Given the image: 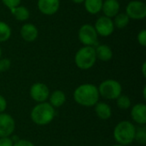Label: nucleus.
Here are the masks:
<instances>
[{
    "mask_svg": "<svg viewBox=\"0 0 146 146\" xmlns=\"http://www.w3.org/2000/svg\"><path fill=\"white\" fill-rule=\"evenodd\" d=\"M30 96L35 102H38V104L44 103L49 98V87L41 82L34 83L30 88Z\"/></svg>",
    "mask_w": 146,
    "mask_h": 146,
    "instance_id": "nucleus-9",
    "label": "nucleus"
},
{
    "mask_svg": "<svg viewBox=\"0 0 146 146\" xmlns=\"http://www.w3.org/2000/svg\"><path fill=\"white\" fill-rule=\"evenodd\" d=\"M56 111L49 103L44 102L35 105L31 111V119L38 126H45L55 118Z\"/></svg>",
    "mask_w": 146,
    "mask_h": 146,
    "instance_id": "nucleus-2",
    "label": "nucleus"
},
{
    "mask_svg": "<svg viewBox=\"0 0 146 146\" xmlns=\"http://www.w3.org/2000/svg\"><path fill=\"white\" fill-rule=\"evenodd\" d=\"M102 10L104 16L115 17L120 11V3L118 0H104L103 2Z\"/></svg>",
    "mask_w": 146,
    "mask_h": 146,
    "instance_id": "nucleus-14",
    "label": "nucleus"
},
{
    "mask_svg": "<svg viewBox=\"0 0 146 146\" xmlns=\"http://www.w3.org/2000/svg\"><path fill=\"white\" fill-rule=\"evenodd\" d=\"M97 59L102 62H109L113 57V51L107 44H99L95 48Z\"/></svg>",
    "mask_w": 146,
    "mask_h": 146,
    "instance_id": "nucleus-16",
    "label": "nucleus"
},
{
    "mask_svg": "<svg viewBox=\"0 0 146 146\" xmlns=\"http://www.w3.org/2000/svg\"><path fill=\"white\" fill-rule=\"evenodd\" d=\"M21 0H2L3 3L9 9H12L20 5Z\"/></svg>",
    "mask_w": 146,
    "mask_h": 146,
    "instance_id": "nucleus-25",
    "label": "nucleus"
},
{
    "mask_svg": "<svg viewBox=\"0 0 146 146\" xmlns=\"http://www.w3.org/2000/svg\"><path fill=\"white\" fill-rule=\"evenodd\" d=\"M138 42L139 43V44H141L142 46H145L146 45V30L145 29H143L141 30L139 34H138Z\"/></svg>",
    "mask_w": 146,
    "mask_h": 146,
    "instance_id": "nucleus-26",
    "label": "nucleus"
},
{
    "mask_svg": "<svg viewBox=\"0 0 146 146\" xmlns=\"http://www.w3.org/2000/svg\"><path fill=\"white\" fill-rule=\"evenodd\" d=\"M94 28L98 35H100L102 37H108L113 33L115 30V26L111 18L103 15L97 20Z\"/></svg>",
    "mask_w": 146,
    "mask_h": 146,
    "instance_id": "nucleus-8",
    "label": "nucleus"
},
{
    "mask_svg": "<svg viewBox=\"0 0 146 146\" xmlns=\"http://www.w3.org/2000/svg\"><path fill=\"white\" fill-rule=\"evenodd\" d=\"M97 61L95 47L83 46L75 54L74 62L75 65L83 70L90 69L94 66Z\"/></svg>",
    "mask_w": 146,
    "mask_h": 146,
    "instance_id": "nucleus-4",
    "label": "nucleus"
},
{
    "mask_svg": "<svg viewBox=\"0 0 146 146\" xmlns=\"http://www.w3.org/2000/svg\"><path fill=\"white\" fill-rule=\"evenodd\" d=\"M116 104L117 106L121 110H127L131 107L132 104L130 98L127 95H121L116 99Z\"/></svg>",
    "mask_w": 146,
    "mask_h": 146,
    "instance_id": "nucleus-22",
    "label": "nucleus"
},
{
    "mask_svg": "<svg viewBox=\"0 0 146 146\" xmlns=\"http://www.w3.org/2000/svg\"><path fill=\"white\" fill-rule=\"evenodd\" d=\"M126 14L130 19L142 20L146 16V4L139 0L131 1L127 6Z\"/></svg>",
    "mask_w": 146,
    "mask_h": 146,
    "instance_id": "nucleus-7",
    "label": "nucleus"
},
{
    "mask_svg": "<svg viewBox=\"0 0 146 146\" xmlns=\"http://www.w3.org/2000/svg\"><path fill=\"white\" fill-rule=\"evenodd\" d=\"M14 142L12 139L9 137H3L0 138V146H13Z\"/></svg>",
    "mask_w": 146,
    "mask_h": 146,
    "instance_id": "nucleus-27",
    "label": "nucleus"
},
{
    "mask_svg": "<svg viewBox=\"0 0 146 146\" xmlns=\"http://www.w3.org/2000/svg\"><path fill=\"white\" fill-rule=\"evenodd\" d=\"M14 17L19 21H26L30 17V12L27 8L22 5H19L12 9H10Z\"/></svg>",
    "mask_w": 146,
    "mask_h": 146,
    "instance_id": "nucleus-18",
    "label": "nucleus"
},
{
    "mask_svg": "<svg viewBox=\"0 0 146 146\" xmlns=\"http://www.w3.org/2000/svg\"><path fill=\"white\" fill-rule=\"evenodd\" d=\"M71 1L75 3H84L85 0H71Z\"/></svg>",
    "mask_w": 146,
    "mask_h": 146,
    "instance_id": "nucleus-31",
    "label": "nucleus"
},
{
    "mask_svg": "<svg viewBox=\"0 0 146 146\" xmlns=\"http://www.w3.org/2000/svg\"><path fill=\"white\" fill-rule=\"evenodd\" d=\"M98 88L93 84H82L74 92V101L84 107L95 106L99 100Z\"/></svg>",
    "mask_w": 146,
    "mask_h": 146,
    "instance_id": "nucleus-1",
    "label": "nucleus"
},
{
    "mask_svg": "<svg viewBox=\"0 0 146 146\" xmlns=\"http://www.w3.org/2000/svg\"><path fill=\"white\" fill-rule=\"evenodd\" d=\"M15 129L14 118L6 113L0 114V138L9 137Z\"/></svg>",
    "mask_w": 146,
    "mask_h": 146,
    "instance_id": "nucleus-10",
    "label": "nucleus"
},
{
    "mask_svg": "<svg viewBox=\"0 0 146 146\" xmlns=\"http://www.w3.org/2000/svg\"><path fill=\"white\" fill-rule=\"evenodd\" d=\"M13 146H35L32 142L27 139H19L15 143H14Z\"/></svg>",
    "mask_w": 146,
    "mask_h": 146,
    "instance_id": "nucleus-28",
    "label": "nucleus"
},
{
    "mask_svg": "<svg viewBox=\"0 0 146 146\" xmlns=\"http://www.w3.org/2000/svg\"><path fill=\"white\" fill-rule=\"evenodd\" d=\"M21 38L27 42H33L38 36V30L37 27L32 23L24 24L20 31Z\"/></svg>",
    "mask_w": 146,
    "mask_h": 146,
    "instance_id": "nucleus-13",
    "label": "nucleus"
},
{
    "mask_svg": "<svg viewBox=\"0 0 146 146\" xmlns=\"http://www.w3.org/2000/svg\"><path fill=\"white\" fill-rule=\"evenodd\" d=\"M113 146H123V145H115Z\"/></svg>",
    "mask_w": 146,
    "mask_h": 146,
    "instance_id": "nucleus-34",
    "label": "nucleus"
},
{
    "mask_svg": "<svg viewBox=\"0 0 146 146\" xmlns=\"http://www.w3.org/2000/svg\"><path fill=\"white\" fill-rule=\"evenodd\" d=\"M98 35L94 28V26L91 24H84L79 29L78 37L84 46L94 47L98 42Z\"/></svg>",
    "mask_w": 146,
    "mask_h": 146,
    "instance_id": "nucleus-6",
    "label": "nucleus"
},
{
    "mask_svg": "<svg viewBox=\"0 0 146 146\" xmlns=\"http://www.w3.org/2000/svg\"><path fill=\"white\" fill-rule=\"evenodd\" d=\"M6 108H7V101L4 98V97L0 94V114L3 113Z\"/></svg>",
    "mask_w": 146,
    "mask_h": 146,
    "instance_id": "nucleus-29",
    "label": "nucleus"
},
{
    "mask_svg": "<svg viewBox=\"0 0 146 146\" xmlns=\"http://www.w3.org/2000/svg\"><path fill=\"white\" fill-rule=\"evenodd\" d=\"M11 62L8 58H0V72H6L9 69Z\"/></svg>",
    "mask_w": 146,
    "mask_h": 146,
    "instance_id": "nucleus-24",
    "label": "nucleus"
},
{
    "mask_svg": "<svg viewBox=\"0 0 146 146\" xmlns=\"http://www.w3.org/2000/svg\"><path fill=\"white\" fill-rule=\"evenodd\" d=\"M143 93H144V98L146 99V87L145 86L144 89H143Z\"/></svg>",
    "mask_w": 146,
    "mask_h": 146,
    "instance_id": "nucleus-32",
    "label": "nucleus"
},
{
    "mask_svg": "<svg viewBox=\"0 0 146 146\" xmlns=\"http://www.w3.org/2000/svg\"><path fill=\"white\" fill-rule=\"evenodd\" d=\"M60 7V0H38V10L45 15H55Z\"/></svg>",
    "mask_w": 146,
    "mask_h": 146,
    "instance_id": "nucleus-11",
    "label": "nucleus"
},
{
    "mask_svg": "<svg viewBox=\"0 0 146 146\" xmlns=\"http://www.w3.org/2000/svg\"><path fill=\"white\" fill-rule=\"evenodd\" d=\"M11 36V28L10 27L3 22L0 21V43L6 42Z\"/></svg>",
    "mask_w": 146,
    "mask_h": 146,
    "instance_id": "nucleus-21",
    "label": "nucleus"
},
{
    "mask_svg": "<svg viewBox=\"0 0 146 146\" xmlns=\"http://www.w3.org/2000/svg\"><path fill=\"white\" fill-rule=\"evenodd\" d=\"M48 99L50 101L49 104L53 108H60L66 102V95L62 91L56 90V91L52 92L51 93H50Z\"/></svg>",
    "mask_w": 146,
    "mask_h": 146,
    "instance_id": "nucleus-17",
    "label": "nucleus"
},
{
    "mask_svg": "<svg viewBox=\"0 0 146 146\" xmlns=\"http://www.w3.org/2000/svg\"><path fill=\"white\" fill-rule=\"evenodd\" d=\"M1 56H2V50H1V47H0V58H1Z\"/></svg>",
    "mask_w": 146,
    "mask_h": 146,
    "instance_id": "nucleus-33",
    "label": "nucleus"
},
{
    "mask_svg": "<svg viewBox=\"0 0 146 146\" xmlns=\"http://www.w3.org/2000/svg\"><path fill=\"white\" fill-rule=\"evenodd\" d=\"M95 113L101 120H109L112 115V110L110 106L104 102H98L95 105Z\"/></svg>",
    "mask_w": 146,
    "mask_h": 146,
    "instance_id": "nucleus-15",
    "label": "nucleus"
},
{
    "mask_svg": "<svg viewBox=\"0 0 146 146\" xmlns=\"http://www.w3.org/2000/svg\"><path fill=\"white\" fill-rule=\"evenodd\" d=\"M136 133L135 126L128 121L119 122L114 129V139L118 145L126 146L134 141Z\"/></svg>",
    "mask_w": 146,
    "mask_h": 146,
    "instance_id": "nucleus-3",
    "label": "nucleus"
},
{
    "mask_svg": "<svg viewBox=\"0 0 146 146\" xmlns=\"http://www.w3.org/2000/svg\"><path fill=\"white\" fill-rule=\"evenodd\" d=\"M130 21V18L127 16L126 13H118L113 21L115 27H117L119 29L125 28Z\"/></svg>",
    "mask_w": 146,
    "mask_h": 146,
    "instance_id": "nucleus-20",
    "label": "nucleus"
},
{
    "mask_svg": "<svg viewBox=\"0 0 146 146\" xmlns=\"http://www.w3.org/2000/svg\"><path fill=\"white\" fill-rule=\"evenodd\" d=\"M103 0H85V9L91 15H97L102 10Z\"/></svg>",
    "mask_w": 146,
    "mask_h": 146,
    "instance_id": "nucleus-19",
    "label": "nucleus"
},
{
    "mask_svg": "<svg viewBox=\"0 0 146 146\" xmlns=\"http://www.w3.org/2000/svg\"><path fill=\"white\" fill-rule=\"evenodd\" d=\"M134 140H136L138 143L141 145H145L146 143V129L145 127H140L139 128H136L135 133V138Z\"/></svg>",
    "mask_w": 146,
    "mask_h": 146,
    "instance_id": "nucleus-23",
    "label": "nucleus"
},
{
    "mask_svg": "<svg viewBox=\"0 0 146 146\" xmlns=\"http://www.w3.org/2000/svg\"><path fill=\"white\" fill-rule=\"evenodd\" d=\"M131 117L137 124L144 126L146 123V106L145 104H137L131 110Z\"/></svg>",
    "mask_w": 146,
    "mask_h": 146,
    "instance_id": "nucleus-12",
    "label": "nucleus"
},
{
    "mask_svg": "<svg viewBox=\"0 0 146 146\" xmlns=\"http://www.w3.org/2000/svg\"><path fill=\"white\" fill-rule=\"evenodd\" d=\"M145 68H146V62H145L143 63V66H142V73H143V75H144V77H145L146 76Z\"/></svg>",
    "mask_w": 146,
    "mask_h": 146,
    "instance_id": "nucleus-30",
    "label": "nucleus"
},
{
    "mask_svg": "<svg viewBox=\"0 0 146 146\" xmlns=\"http://www.w3.org/2000/svg\"><path fill=\"white\" fill-rule=\"evenodd\" d=\"M98 88L99 95L108 100H116L121 95L122 92L120 82L111 79L104 80Z\"/></svg>",
    "mask_w": 146,
    "mask_h": 146,
    "instance_id": "nucleus-5",
    "label": "nucleus"
}]
</instances>
